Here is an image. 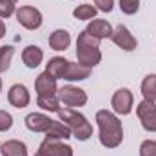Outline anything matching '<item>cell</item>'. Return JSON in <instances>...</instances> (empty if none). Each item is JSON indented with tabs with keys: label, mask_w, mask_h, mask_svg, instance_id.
I'll return each instance as SVG.
<instances>
[{
	"label": "cell",
	"mask_w": 156,
	"mask_h": 156,
	"mask_svg": "<svg viewBox=\"0 0 156 156\" xmlns=\"http://www.w3.org/2000/svg\"><path fill=\"white\" fill-rule=\"evenodd\" d=\"M96 123L100 129V144L107 149H115L123 140V129L122 122L116 115H113L107 109H102L96 113Z\"/></svg>",
	"instance_id": "obj_1"
},
{
	"label": "cell",
	"mask_w": 156,
	"mask_h": 156,
	"mask_svg": "<svg viewBox=\"0 0 156 156\" xmlns=\"http://www.w3.org/2000/svg\"><path fill=\"white\" fill-rule=\"evenodd\" d=\"M100 40L91 37L87 31H82L78 35L76 40V56H78V64L85 66V67H94L100 64L102 60V53L98 47Z\"/></svg>",
	"instance_id": "obj_2"
},
{
	"label": "cell",
	"mask_w": 156,
	"mask_h": 156,
	"mask_svg": "<svg viewBox=\"0 0 156 156\" xmlns=\"http://www.w3.org/2000/svg\"><path fill=\"white\" fill-rule=\"evenodd\" d=\"M58 116H60V120L71 129V133H73V136H75L76 140L85 142V140L91 138V134H93V125L87 122V118L83 116L82 113H78V111L71 109V107H64V109L58 111Z\"/></svg>",
	"instance_id": "obj_3"
},
{
	"label": "cell",
	"mask_w": 156,
	"mask_h": 156,
	"mask_svg": "<svg viewBox=\"0 0 156 156\" xmlns=\"http://www.w3.org/2000/svg\"><path fill=\"white\" fill-rule=\"evenodd\" d=\"M58 98H60V102H64V105H67L71 109L82 107L87 104V93L75 85H64L62 89H58Z\"/></svg>",
	"instance_id": "obj_4"
},
{
	"label": "cell",
	"mask_w": 156,
	"mask_h": 156,
	"mask_svg": "<svg viewBox=\"0 0 156 156\" xmlns=\"http://www.w3.org/2000/svg\"><path fill=\"white\" fill-rule=\"evenodd\" d=\"M136 115L142 122V127L149 133H156V104L142 100L136 107Z\"/></svg>",
	"instance_id": "obj_5"
},
{
	"label": "cell",
	"mask_w": 156,
	"mask_h": 156,
	"mask_svg": "<svg viewBox=\"0 0 156 156\" xmlns=\"http://www.w3.org/2000/svg\"><path fill=\"white\" fill-rule=\"evenodd\" d=\"M40 156H73V147L64 144L62 140L45 138L38 147Z\"/></svg>",
	"instance_id": "obj_6"
},
{
	"label": "cell",
	"mask_w": 156,
	"mask_h": 156,
	"mask_svg": "<svg viewBox=\"0 0 156 156\" xmlns=\"http://www.w3.org/2000/svg\"><path fill=\"white\" fill-rule=\"evenodd\" d=\"M16 20L26 29H38L40 26H42V13L37 7L22 5V7L16 9Z\"/></svg>",
	"instance_id": "obj_7"
},
{
	"label": "cell",
	"mask_w": 156,
	"mask_h": 156,
	"mask_svg": "<svg viewBox=\"0 0 156 156\" xmlns=\"http://www.w3.org/2000/svg\"><path fill=\"white\" fill-rule=\"evenodd\" d=\"M133 102H134V96L129 89H118L116 93L113 94V100H111V105L113 109L116 111L118 115H129L133 111Z\"/></svg>",
	"instance_id": "obj_8"
},
{
	"label": "cell",
	"mask_w": 156,
	"mask_h": 156,
	"mask_svg": "<svg viewBox=\"0 0 156 156\" xmlns=\"http://www.w3.org/2000/svg\"><path fill=\"white\" fill-rule=\"evenodd\" d=\"M111 40L116 44L120 49H123V51H134L136 45H138L136 38L131 35V31H129L125 26L115 27V29H113V35H111Z\"/></svg>",
	"instance_id": "obj_9"
},
{
	"label": "cell",
	"mask_w": 156,
	"mask_h": 156,
	"mask_svg": "<svg viewBox=\"0 0 156 156\" xmlns=\"http://www.w3.org/2000/svg\"><path fill=\"white\" fill-rule=\"evenodd\" d=\"M7 100H9V104H11L13 107H16V109H24V107L29 105L31 96H29V91H27L26 85H22V83H15V85L9 89V93H7Z\"/></svg>",
	"instance_id": "obj_10"
},
{
	"label": "cell",
	"mask_w": 156,
	"mask_h": 156,
	"mask_svg": "<svg viewBox=\"0 0 156 156\" xmlns=\"http://www.w3.org/2000/svg\"><path fill=\"white\" fill-rule=\"evenodd\" d=\"M35 89H37V94H38V96H51V94H56V93H58L56 78H53L49 73L44 71L42 75L37 76Z\"/></svg>",
	"instance_id": "obj_11"
},
{
	"label": "cell",
	"mask_w": 156,
	"mask_h": 156,
	"mask_svg": "<svg viewBox=\"0 0 156 156\" xmlns=\"http://www.w3.org/2000/svg\"><path fill=\"white\" fill-rule=\"evenodd\" d=\"M91 37L98 40H104V38H111L113 35V27L107 20H102V18H94L87 24V29H85Z\"/></svg>",
	"instance_id": "obj_12"
},
{
	"label": "cell",
	"mask_w": 156,
	"mask_h": 156,
	"mask_svg": "<svg viewBox=\"0 0 156 156\" xmlns=\"http://www.w3.org/2000/svg\"><path fill=\"white\" fill-rule=\"evenodd\" d=\"M51 118L42 115V113H31L26 116V127L33 133H45L51 125Z\"/></svg>",
	"instance_id": "obj_13"
},
{
	"label": "cell",
	"mask_w": 156,
	"mask_h": 156,
	"mask_svg": "<svg viewBox=\"0 0 156 156\" xmlns=\"http://www.w3.org/2000/svg\"><path fill=\"white\" fill-rule=\"evenodd\" d=\"M42 60H44V53H42V49H40L38 45H27L24 49V53H22V62L29 69L38 67L40 64H42Z\"/></svg>",
	"instance_id": "obj_14"
},
{
	"label": "cell",
	"mask_w": 156,
	"mask_h": 156,
	"mask_svg": "<svg viewBox=\"0 0 156 156\" xmlns=\"http://www.w3.org/2000/svg\"><path fill=\"white\" fill-rule=\"evenodd\" d=\"M67 66H69V60H66L64 56H55L47 62L45 66V73H49L53 78L60 80V78L66 76V71H67Z\"/></svg>",
	"instance_id": "obj_15"
},
{
	"label": "cell",
	"mask_w": 156,
	"mask_h": 156,
	"mask_svg": "<svg viewBox=\"0 0 156 156\" xmlns=\"http://www.w3.org/2000/svg\"><path fill=\"white\" fill-rule=\"evenodd\" d=\"M71 134H73L71 129L64 122H56V120H53L49 129L45 131V138H55V140H67L71 138Z\"/></svg>",
	"instance_id": "obj_16"
},
{
	"label": "cell",
	"mask_w": 156,
	"mask_h": 156,
	"mask_svg": "<svg viewBox=\"0 0 156 156\" xmlns=\"http://www.w3.org/2000/svg\"><path fill=\"white\" fill-rule=\"evenodd\" d=\"M69 44H71V35L64 29H56L49 37V47L55 51H66L69 47Z\"/></svg>",
	"instance_id": "obj_17"
},
{
	"label": "cell",
	"mask_w": 156,
	"mask_h": 156,
	"mask_svg": "<svg viewBox=\"0 0 156 156\" xmlns=\"http://www.w3.org/2000/svg\"><path fill=\"white\" fill-rule=\"evenodd\" d=\"M89 75H91V67H85V66H82V64H73V62H69L64 80H67V82H76L78 80V82H80V80L89 78Z\"/></svg>",
	"instance_id": "obj_18"
},
{
	"label": "cell",
	"mask_w": 156,
	"mask_h": 156,
	"mask_svg": "<svg viewBox=\"0 0 156 156\" xmlns=\"http://www.w3.org/2000/svg\"><path fill=\"white\" fill-rule=\"evenodd\" d=\"M2 156H27V147L20 140H7L0 147Z\"/></svg>",
	"instance_id": "obj_19"
},
{
	"label": "cell",
	"mask_w": 156,
	"mask_h": 156,
	"mask_svg": "<svg viewBox=\"0 0 156 156\" xmlns=\"http://www.w3.org/2000/svg\"><path fill=\"white\" fill-rule=\"evenodd\" d=\"M142 94L144 100L156 102V75H147L142 82Z\"/></svg>",
	"instance_id": "obj_20"
},
{
	"label": "cell",
	"mask_w": 156,
	"mask_h": 156,
	"mask_svg": "<svg viewBox=\"0 0 156 156\" xmlns=\"http://www.w3.org/2000/svg\"><path fill=\"white\" fill-rule=\"evenodd\" d=\"M40 109L44 111H49V113H58L60 111V98L56 94H51V96H38L37 100Z\"/></svg>",
	"instance_id": "obj_21"
},
{
	"label": "cell",
	"mask_w": 156,
	"mask_h": 156,
	"mask_svg": "<svg viewBox=\"0 0 156 156\" xmlns=\"http://www.w3.org/2000/svg\"><path fill=\"white\" fill-rule=\"evenodd\" d=\"M13 55H15V47L13 45H2L0 47V73H5L9 69Z\"/></svg>",
	"instance_id": "obj_22"
},
{
	"label": "cell",
	"mask_w": 156,
	"mask_h": 156,
	"mask_svg": "<svg viewBox=\"0 0 156 156\" xmlns=\"http://www.w3.org/2000/svg\"><path fill=\"white\" fill-rule=\"evenodd\" d=\"M73 15L78 20H91L96 15V7L91 5V4H82V5H78L76 9L73 11Z\"/></svg>",
	"instance_id": "obj_23"
},
{
	"label": "cell",
	"mask_w": 156,
	"mask_h": 156,
	"mask_svg": "<svg viewBox=\"0 0 156 156\" xmlns=\"http://www.w3.org/2000/svg\"><path fill=\"white\" fill-rule=\"evenodd\" d=\"M140 7V0H120V9L125 15H134Z\"/></svg>",
	"instance_id": "obj_24"
},
{
	"label": "cell",
	"mask_w": 156,
	"mask_h": 156,
	"mask_svg": "<svg viewBox=\"0 0 156 156\" xmlns=\"http://www.w3.org/2000/svg\"><path fill=\"white\" fill-rule=\"evenodd\" d=\"M15 0H0V18H7L15 13Z\"/></svg>",
	"instance_id": "obj_25"
},
{
	"label": "cell",
	"mask_w": 156,
	"mask_h": 156,
	"mask_svg": "<svg viewBox=\"0 0 156 156\" xmlns=\"http://www.w3.org/2000/svg\"><path fill=\"white\" fill-rule=\"evenodd\" d=\"M140 156H156V140H145L140 145Z\"/></svg>",
	"instance_id": "obj_26"
},
{
	"label": "cell",
	"mask_w": 156,
	"mask_h": 156,
	"mask_svg": "<svg viewBox=\"0 0 156 156\" xmlns=\"http://www.w3.org/2000/svg\"><path fill=\"white\" fill-rule=\"evenodd\" d=\"M13 127V116L7 111H0V133L9 131Z\"/></svg>",
	"instance_id": "obj_27"
},
{
	"label": "cell",
	"mask_w": 156,
	"mask_h": 156,
	"mask_svg": "<svg viewBox=\"0 0 156 156\" xmlns=\"http://www.w3.org/2000/svg\"><path fill=\"white\" fill-rule=\"evenodd\" d=\"M94 5H96V9H100L104 13H109V11H113L115 0H94Z\"/></svg>",
	"instance_id": "obj_28"
},
{
	"label": "cell",
	"mask_w": 156,
	"mask_h": 156,
	"mask_svg": "<svg viewBox=\"0 0 156 156\" xmlns=\"http://www.w3.org/2000/svg\"><path fill=\"white\" fill-rule=\"evenodd\" d=\"M4 35H5V24H4V20L0 18V38H4Z\"/></svg>",
	"instance_id": "obj_29"
},
{
	"label": "cell",
	"mask_w": 156,
	"mask_h": 156,
	"mask_svg": "<svg viewBox=\"0 0 156 156\" xmlns=\"http://www.w3.org/2000/svg\"><path fill=\"white\" fill-rule=\"evenodd\" d=\"M0 91H2V78H0Z\"/></svg>",
	"instance_id": "obj_30"
},
{
	"label": "cell",
	"mask_w": 156,
	"mask_h": 156,
	"mask_svg": "<svg viewBox=\"0 0 156 156\" xmlns=\"http://www.w3.org/2000/svg\"><path fill=\"white\" fill-rule=\"evenodd\" d=\"M35 156H40V154H35Z\"/></svg>",
	"instance_id": "obj_31"
}]
</instances>
